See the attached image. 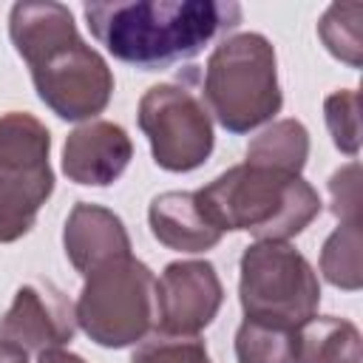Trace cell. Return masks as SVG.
I'll return each mask as SVG.
<instances>
[{
	"mask_svg": "<svg viewBox=\"0 0 363 363\" xmlns=\"http://www.w3.org/2000/svg\"><path fill=\"white\" fill-rule=\"evenodd\" d=\"M224 303V286L210 261H173L156 281V329L199 335Z\"/></svg>",
	"mask_w": 363,
	"mask_h": 363,
	"instance_id": "9",
	"label": "cell"
},
{
	"mask_svg": "<svg viewBox=\"0 0 363 363\" xmlns=\"http://www.w3.org/2000/svg\"><path fill=\"white\" fill-rule=\"evenodd\" d=\"M139 128L153 162L170 173H190L213 153V119L201 96L184 82L150 85L139 99Z\"/></svg>",
	"mask_w": 363,
	"mask_h": 363,
	"instance_id": "8",
	"label": "cell"
},
{
	"mask_svg": "<svg viewBox=\"0 0 363 363\" xmlns=\"http://www.w3.org/2000/svg\"><path fill=\"white\" fill-rule=\"evenodd\" d=\"M74 320L105 349L145 340L156 326V275L133 255L94 269L74 303Z\"/></svg>",
	"mask_w": 363,
	"mask_h": 363,
	"instance_id": "5",
	"label": "cell"
},
{
	"mask_svg": "<svg viewBox=\"0 0 363 363\" xmlns=\"http://www.w3.org/2000/svg\"><path fill=\"white\" fill-rule=\"evenodd\" d=\"M363 233L360 224H337L320 250V272L323 278L346 292H357L363 284Z\"/></svg>",
	"mask_w": 363,
	"mask_h": 363,
	"instance_id": "16",
	"label": "cell"
},
{
	"mask_svg": "<svg viewBox=\"0 0 363 363\" xmlns=\"http://www.w3.org/2000/svg\"><path fill=\"white\" fill-rule=\"evenodd\" d=\"M48 128L23 111L0 116V244L23 238L54 193Z\"/></svg>",
	"mask_w": 363,
	"mask_h": 363,
	"instance_id": "7",
	"label": "cell"
},
{
	"mask_svg": "<svg viewBox=\"0 0 363 363\" xmlns=\"http://www.w3.org/2000/svg\"><path fill=\"white\" fill-rule=\"evenodd\" d=\"M74 306L57 286L26 284L0 318V340L20 346L26 354H40L45 349H62L74 337Z\"/></svg>",
	"mask_w": 363,
	"mask_h": 363,
	"instance_id": "10",
	"label": "cell"
},
{
	"mask_svg": "<svg viewBox=\"0 0 363 363\" xmlns=\"http://www.w3.org/2000/svg\"><path fill=\"white\" fill-rule=\"evenodd\" d=\"M318 37L335 60L346 62L349 68H360L363 62V6L332 3L318 23Z\"/></svg>",
	"mask_w": 363,
	"mask_h": 363,
	"instance_id": "18",
	"label": "cell"
},
{
	"mask_svg": "<svg viewBox=\"0 0 363 363\" xmlns=\"http://www.w3.org/2000/svg\"><path fill=\"white\" fill-rule=\"evenodd\" d=\"M238 301L244 318L298 329L315 318L320 284L312 264L286 241H255L238 261Z\"/></svg>",
	"mask_w": 363,
	"mask_h": 363,
	"instance_id": "6",
	"label": "cell"
},
{
	"mask_svg": "<svg viewBox=\"0 0 363 363\" xmlns=\"http://www.w3.org/2000/svg\"><path fill=\"white\" fill-rule=\"evenodd\" d=\"M295 332L289 326L244 318L235 332L238 363H295Z\"/></svg>",
	"mask_w": 363,
	"mask_h": 363,
	"instance_id": "17",
	"label": "cell"
},
{
	"mask_svg": "<svg viewBox=\"0 0 363 363\" xmlns=\"http://www.w3.org/2000/svg\"><path fill=\"white\" fill-rule=\"evenodd\" d=\"M204 102L216 122L235 136L269 122L284 105L272 43L258 31L224 37L207 57Z\"/></svg>",
	"mask_w": 363,
	"mask_h": 363,
	"instance_id": "4",
	"label": "cell"
},
{
	"mask_svg": "<svg viewBox=\"0 0 363 363\" xmlns=\"http://www.w3.org/2000/svg\"><path fill=\"white\" fill-rule=\"evenodd\" d=\"M323 119L335 147L354 159L360 153V94L354 88L332 91L323 99Z\"/></svg>",
	"mask_w": 363,
	"mask_h": 363,
	"instance_id": "19",
	"label": "cell"
},
{
	"mask_svg": "<svg viewBox=\"0 0 363 363\" xmlns=\"http://www.w3.org/2000/svg\"><path fill=\"white\" fill-rule=\"evenodd\" d=\"M193 193L216 230L250 233L258 241H286L303 233L323 210L318 190L303 176L247 162Z\"/></svg>",
	"mask_w": 363,
	"mask_h": 363,
	"instance_id": "3",
	"label": "cell"
},
{
	"mask_svg": "<svg viewBox=\"0 0 363 363\" xmlns=\"http://www.w3.org/2000/svg\"><path fill=\"white\" fill-rule=\"evenodd\" d=\"M147 224L159 244L176 252H204L221 241V230H216L201 213L196 193L190 190H167L159 193L147 207Z\"/></svg>",
	"mask_w": 363,
	"mask_h": 363,
	"instance_id": "13",
	"label": "cell"
},
{
	"mask_svg": "<svg viewBox=\"0 0 363 363\" xmlns=\"http://www.w3.org/2000/svg\"><path fill=\"white\" fill-rule=\"evenodd\" d=\"M0 363H28V354L20 346H11V343L0 340Z\"/></svg>",
	"mask_w": 363,
	"mask_h": 363,
	"instance_id": "23",
	"label": "cell"
},
{
	"mask_svg": "<svg viewBox=\"0 0 363 363\" xmlns=\"http://www.w3.org/2000/svg\"><path fill=\"white\" fill-rule=\"evenodd\" d=\"M37 363H85V360L74 352H65V349H45L37 354Z\"/></svg>",
	"mask_w": 363,
	"mask_h": 363,
	"instance_id": "22",
	"label": "cell"
},
{
	"mask_svg": "<svg viewBox=\"0 0 363 363\" xmlns=\"http://www.w3.org/2000/svg\"><path fill=\"white\" fill-rule=\"evenodd\" d=\"M133 159L128 130L108 119H91L74 128L62 145V173L74 184L108 187Z\"/></svg>",
	"mask_w": 363,
	"mask_h": 363,
	"instance_id": "11",
	"label": "cell"
},
{
	"mask_svg": "<svg viewBox=\"0 0 363 363\" xmlns=\"http://www.w3.org/2000/svg\"><path fill=\"white\" fill-rule=\"evenodd\" d=\"M82 11L94 40L139 71H162L193 60L241 23V6L218 0L85 3Z\"/></svg>",
	"mask_w": 363,
	"mask_h": 363,
	"instance_id": "2",
	"label": "cell"
},
{
	"mask_svg": "<svg viewBox=\"0 0 363 363\" xmlns=\"http://www.w3.org/2000/svg\"><path fill=\"white\" fill-rule=\"evenodd\" d=\"M309 159V130L298 119H278L247 145V164L301 176Z\"/></svg>",
	"mask_w": 363,
	"mask_h": 363,
	"instance_id": "15",
	"label": "cell"
},
{
	"mask_svg": "<svg viewBox=\"0 0 363 363\" xmlns=\"http://www.w3.org/2000/svg\"><path fill=\"white\" fill-rule=\"evenodd\" d=\"M130 363H213L199 335H170L153 329L136 343Z\"/></svg>",
	"mask_w": 363,
	"mask_h": 363,
	"instance_id": "20",
	"label": "cell"
},
{
	"mask_svg": "<svg viewBox=\"0 0 363 363\" xmlns=\"http://www.w3.org/2000/svg\"><path fill=\"white\" fill-rule=\"evenodd\" d=\"M9 37L51 113L65 122H91L108 108L113 74L105 57L79 37L68 6L51 0L14 3Z\"/></svg>",
	"mask_w": 363,
	"mask_h": 363,
	"instance_id": "1",
	"label": "cell"
},
{
	"mask_svg": "<svg viewBox=\"0 0 363 363\" xmlns=\"http://www.w3.org/2000/svg\"><path fill=\"white\" fill-rule=\"evenodd\" d=\"M332 213L340 224H360V164L352 159L329 179Z\"/></svg>",
	"mask_w": 363,
	"mask_h": 363,
	"instance_id": "21",
	"label": "cell"
},
{
	"mask_svg": "<svg viewBox=\"0 0 363 363\" xmlns=\"http://www.w3.org/2000/svg\"><path fill=\"white\" fill-rule=\"evenodd\" d=\"M295 363H363L360 329L335 315L309 318L295 332Z\"/></svg>",
	"mask_w": 363,
	"mask_h": 363,
	"instance_id": "14",
	"label": "cell"
},
{
	"mask_svg": "<svg viewBox=\"0 0 363 363\" xmlns=\"http://www.w3.org/2000/svg\"><path fill=\"white\" fill-rule=\"evenodd\" d=\"M62 247L71 267L79 275H91L94 269L130 255V235L113 210L91 201H77L65 218Z\"/></svg>",
	"mask_w": 363,
	"mask_h": 363,
	"instance_id": "12",
	"label": "cell"
}]
</instances>
